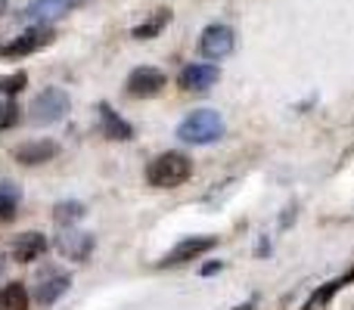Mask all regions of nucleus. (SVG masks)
<instances>
[{"instance_id": "nucleus-12", "label": "nucleus", "mask_w": 354, "mask_h": 310, "mask_svg": "<svg viewBox=\"0 0 354 310\" xmlns=\"http://www.w3.org/2000/svg\"><path fill=\"white\" fill-rule=\"evenodd\" d=\"M100 128H103V134L109 137V140H118V143H124V140L134 137V128H131V124L106 103H100Z\"/></svg>"}, {"instance_id": "nucleus-1", "label": "nucleus", "mask_w": 354, "mask_h": 310, "mask_svg": "<svg viewBox=\"0 0 354 310\" xmlns=\"http://www.w3.org/2000/svg\"><path fill=\"white\" fill-rule=\"evenodd\" d=\"M193 174V162L183 153H165L147 164V183L156 189H174L189 180Z\"/></svg>"}, {"instance_id": "nucleus-18", "label": "nucleus", "mask_w": 354, "mask_h": 310, "mask_svg": "<svg viewBox=\"0 0 354 310\" xmlns=\"http://www.w3.org/2000/svg\"><path fill=\"white\" fill-rule=\"evenodd\" d=\"M168 22H171V10H159V12H156L153 19H149V22L137 25V28L131 31V35H134L137 41H149V37H156V35H159V31L165 28Z\"/></svg>"}, {"instance_id": "nucleus-23", "label": "nucleus", "mask_w": 354, "mask_h": 310, "mask_svg": "<svg viewBox=\"0 0 354 310\" xmlns=\"http://www.w3.org/2000/svg\"><path fill=\"white\" fill-rule=\"evenodd\" d=\"M3 267H6V258H3V255H0V273H3Z\"/></svg>"}, {"instance_id": "nucleus-21", "label": "nucleus", "mask_w": 354, "mask_h": 310, "mask_svg": "<svg viewBox=\"0 0 354 310\" xmlns=\"http://www.w3.org/2000/svg\"><path fill=\"white\" fill-rule=\"evenodd\" d=\"M19 106L12 103V97H6L3 103H0V134H3V130H10V128H16L19 124Z\"/></svg>"}, {"instance_id": "nucleus-8", "label": "nucleus", "mask_w": 354, "mask_h": 310, "mask_svg": "<svg viewBox=\"0 0 354 310\" xmlns=\"http://www.w3.org/2000/svg\"><path fill=\"white\" fill-rule=\"evenodd\" d=\"M218 78H221L218 66H208V62H196V66H187V68H183L180 78H177V84H180L183 90H189V93H205Z\"/></svg>"}, {"instance_id": "nucleus-11", "label": "nucleus", "mask_w": 354, "mask_h": 310, "mask_svg": "<svg viewBox=\"0 0 354 310\" xmlns=\"http://www.w3.org/2000/svg\"><path fill=\"white\" fill-rule=\"evenodd\" d=\"M56 249H59V255L72 258V261H87V255L93 251V239L87 236V233H59L56 236Z\"/></svg>"}, {"instance_id": "nucleus-5", "label": "nucleus", "mask_w": 354, "mask_h": 310, "mask_svg": "<svg viewBox=\"0 0 354 310\" xmlns=\"http://www.w3.org/2000/svg\"><path fill=\"white\" fill-rule=\"evenodd\" d=\"M233 43H236L233 28H227V25H208L199 37V53L205 59H224V56L233 53Z\"/></svg>"}, {"instance_id": "nucleus-4", "label": "nucleus", "mask_w": 354, "mask_h": 310, "mask_svg": "<svg viewBox=\"0 0 354 310\" xmlns=\"http://www.w3.org/2000/svg\"><path fill=\"white\" fill-rule=\"evenodd\" d=\"M165 72H159V68H153V66H140V68H134V72L128 75V93L131 97H137V99H149V97H159L162 93V87H165Z\"/></svg>"}, {"instance_id": "nucleus-15", "label": "nucleus", "mask_w": 354, "mask_h": 310, "mask_svg": "<svg viewBox=\"0 0 354 310\" xmlns=\"http://www.w3.org/2000/svg\"><path fill=\"white\" fill-rule=\"evenodd\" d=\"M75 3H78V0H37V3H31L28 10H25V19H31V22H44V19H53V16L68 12Z\"/></svg>"}, {"instance_id": "nucleus-22", "label": "nucleus", "mask_w": 354, "mask_h": 310, "mask_svg": "<svg viewBox=\"0 0 354 310\" xmlns=\"http://www.w3.org/2000/svg\"><path fill=\"white\" fill-rule=\"evenodd\" d=\"M221 267H224V264H221V261H214V264H205V267H202V276H212V273H218Z\"/></svg>"}, {"instance_id": "nucleus-3", "label": "nucleus", "mask_w": 354, "mask_h": 310, "mask_svg": "<svg viewBox=\"0 0 354 310\" xmlns=\"http://www.w3.org/2000/svg\"><path fill=\"white\" fill-rule=\"evenodd\" d=\"M72 112V99L62 87H47L31 103V122L35 124H56Z\"/></svg>"}, {"instance_id": "nucleus-14", "label": "nucleus", "mask_w": 354, "mask_h": 310, "mask_svg": "<svg viewBox=\"0 0 354 310\" xmlns=\"http://www.w3.org/2000/svg\"><path fill=\"white\" fill-rule=\"evenodd\" d=\"M348 282H354V270H351V273H345V276H339V280L326 282V286H320L317 292H314L311 298L305 301V307H301V310H326V304L333 301V295H336L339 289H345Z\"/></svg>"}, {"instance_id": "nucleus-9", "label": "nucleus", "mask_w": 354, "mask_h": 310, "mask_svg": "<svg viewBox=\"0 0 354 310\" xmlns=\"http://www.w3.org/2000/svg\"><path fill=\"white\" fill-rule=\"evenodd\" d=\"M44 251H47V236H44V233H19L10 245L12 261H19V264L37 261Z\"/></svg>"}, {"instance_id": "nucleus-25", "label": "nucleus", "mask_w": 354, "mask_h": 310, "mask_svg": "<svg viewBox=\"0 0 354 310\" xmlns=\"http://www.w3.org/2000/svg\"><path fill=\"white\" fill-rule=\"evenodd\" d=\"M0 3H3V0H0Z\"/></svg>"}, {"instance_id": "nucleus-19", "label": "nucleus", "mask_w": 354, "mask_h": 310, "mask_svg": "<svg viewBox=\"0 0 354 310\" xmlns=\"http://www.w3.org/2000/svg\"><path fill=\"white\" fill-rule=\"evenodd\" d=\"M25 84H28V72H12L6 78H0V93L3 97H16V93L25 90Z\"/></svg>"}, {"instance_id": "nucleus-16", "label": "nucleus", "mask_w": 354, "mask_h": 310, "mask_svg": "<svg viewBox=\"0 0 354 310\" xmlns=\"http://www.w3.org/2000/svg\"><path fill=\"white\" fill-rule=\"evenodd\" d=\"M28 304L31 298L22 282H10V286L0 289V310H28Z\"/></svg>"}, {"instance_id": "nucleus-13", "label": "nucleus", "mask_w": 354, "mask_h": 310, "mask_svg": "<svg viewBox=\"0 0 354 310\" xmlns=\"http://www.w3.org/2000/svg\"><path fill=\"white\" fill-rule=\"evenodd\" d=\"M56 153H59V146H56L53 140H31V143H22V146L16 149V162L19 164H44L50 162Z\"/></svg>"}, {"instance_id": "nucleus-6", "label": "nucleus", "mask_w": 354, "mask_h": 310, "mask_svg": "<svg viewBox=\"0 0 354 310\" xmlns=\"http://www.w3.org/2000/svg\"><path fill=\"white\" fill-rule=\"evenodd\" d=\"M53 41V28H47V25H35V28H28L25 35H19L16 41H10L6 47H0V56H6V59H16V56H31L35 50L47 47V43Z\"/></svg>"}, {"instance_id": "nucleus-7", "label": "nucleus", "mask_w": 354, "mask_h": 310, "mask_svg": "<svg viewBox=\"0 0 354 310\" xmlns=\"http://www.w3.org/2000/svg\"><path fill=\"white\" fill-rule=\"evenodd\" d=\"M214 245H218V239L214 236H189L183 239V242H177L171 251H168L165 258H162V267H177V264H187V261H196L199 255H205V251H212Z\"/></svg>"}, {"instance_id": "nucleus-20", "label": "nucleus", "mask_w": 354, "mask_h": 310, "mask_svg": "<svg viewBox=\"0 0 354 310\" xmlns=\"http://www.w3.org/2000/svg\"><path fill=\"white\" fill-rule=\"evenodd\" d=\"M81 214H84V205H81V202H62V205H56V224L59 226L75 224Z\"/></svg>"}, {"instance_id": "nucleus-17", "label": "nucleus", "mask_w": 354, "mask_h": 310, "mask_svg": "<svg viewBox=\"0 0 354 310\" xmlns=\"http://www.w3.org/2000/svg\"><path fill=\"white\" fill-rule=\"evenodd\" d=\"M19 202H22V193H19L16 183H0V220L16 217Z\"/></svg>"}, {"instance_id": "nucleus-10", "label": "nucleus", "mask_w": 354, "mask_h": 310, "mask_svg": "<svg viewBox=\"0 0 354 310\" xmlns=\"http://www.w3.org/2000/svg\"><path fill=\"white\" fill-rule=\"evenodd\" d=\"M68 286H72V276H68V273L44 276V282H37V286H35V301H37V304H44V307L56 304V301L68 292Z\"/></svg>"}, {"instance_id": "nucleus-2", "label": "nucleus", "mask_w": 354, "mask_h": 310, "mask_svg": "<svg viewBox=\"0 0 354 310\" xmlns=\"http://www.w3.org/2000/svg\"><path fill=\"white\" fill-rule=\"evenodd\" d=\"M177 137H180L183 143H193V146L214 143L224 137V118H221L214 109H199L177 124Z\"/></svg>"}, {"instance_id": "nucleus-24", "label": "nucleus", "mask_w": 354, "mask_h": 310, "mask_svg": "<svg viewBox=\"0 0 354 310\" xmlns=\"http://www.w3.org/2000/svg\"><path fill=\"white\" fill-rule=\"evenodd\" d=\"M233 310H252V304H243V307H233Z\"/></svg>"}]
</instances>
